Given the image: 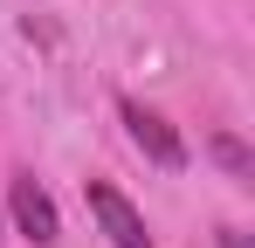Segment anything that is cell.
I'll use <instances>...</instances> for the list:
<instances>
[{"label":"cell","instance_id":"obj_5","mask_svg":"<svg viewBox=\"0 0 255 248\" xmlns=\"http://www.w3.org/2000/svg\"><path fill=\"white\" fill-rule=\"evenodd\" d=\"M221 248H249V235L242 228H221Z\"/></svg>","mask_w":255,"mask_h":248},{"label":"cell","instance_id":"obj_2","mask_svg":"<svg viewBox=\"0 0 255 248\" xmlns=\"http://www.w3.org/2000/svg\"><path fill=\"white\" fill-rule=\"evenodd\" d=\"M7 207H14V228H21L35 248H55L62 221H55V200H48V186L35 172H14V179H7Z\"/></svg>","mask_w":255,"mask_h":248},{"label":"cell","instance_id":"obj_3","mask_svg":"<svg viewBox=\"0 0 255 248\" xmlns=\"http://www.w3.org/2000/svg\"><path fill=\"white\" fill-rule=\"evenodd\" d=\"M83 200H90V214H97V228L111 235V248H152V235H145V221H138V207L111 186V179H90L83 186Z\"/></svg>","mask_w":255,"mask_h":248},{"label":"cell","instance_id":"obj_1","mask_svg":"<svg viewBox=\"0 0 255 248\" xmlns=\"http://www.w3.org/2000/svg\"><path fill=\"white\" fill-rule=\"evenodd\" d=\"M118 118H125L131 145H138L145 159L159 165V172H179V165H186V138H179V131H172V124L159 118V111H145L138 97H125V104H118Z\"/></svg>","mask_w":255,"mask_h":248},{"label":"cell","instance_id":"obj_4","mask_svg":"<svg viewBox=\"0 0 255 248\" xmlns=\"http://www.w3.org/2000/svg\"><path fill=\"white\" fill-rule=\"evenodd\" d=\"M207 159L221 165L228 179H255V159H249V145H242V138H228V131H221V138H207Z\"/></svg>","mask_w":255,"mask_h":248}]
</instances>
